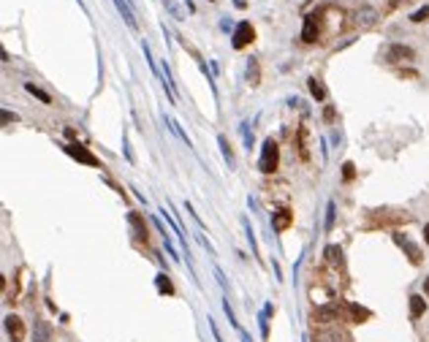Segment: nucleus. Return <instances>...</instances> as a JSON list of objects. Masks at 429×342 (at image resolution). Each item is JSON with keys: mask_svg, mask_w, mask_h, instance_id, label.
Returning <instances> with one entry per match:
<instances>
[{"mask_svg": "<svg viewBox=\"0 0 429 342\" xmlns=\"http://www.w3.org/2000/svg\"><path fill=\"white\" fill-rule=\"evenodd\" d=\"M280 166V150L274 139H264L261 144V157H258V171L261 174H274Z\"/></svg>", "mask_w": 429, "mask_h": 342, "instance_id": "1", "label": "nucleus"}, {"mask_svg": "<svg viewBox=\"0 0 429 342\" xmlns=\"http://www.w3.org/2000/svg\"><path fill=\"white\" fill-rule=\"evenodd\" d=\"M63 150H65V155H71L74 160L84 163V166H95V168H101V160H98V157L92 155V152L87 150V147H81L79 141H74V144H65Z\"/></svg>", "mask_w": 429, "mask_h": 342, "instance_id": "2", "label": "nucleus"}, {"mask_svg": "<svg viewBox=\"0 0 429 342\" xmlns=\"http://www.w3.org/2000/svg\"><path fill=\"white\" fill-rule=\"evenodd\" d=\"M416 52L405 43H389L386 46V63H413Z\"/></svg>", "mask_w": 429, "mask_h": 342, "instance_id": "3", "label": "nucleus"}, {"mask_svg": "<svg viewBox=\"0 0 429 342\" xmlns=\"http://www.w3.org/2000/svg\"><path fill=\"white\" fill-rule=\"evenodd\" d=\"M255 38V30L250 22H239V25H234V36H231V43L234 49H244L247 43H253Z\"/></svg>", "mask_w": 429, "mask_h": 342, "instance_id": "4", "label": "nucleus"}, {"mask_svg": "<svg viewBox=\"0 0 429 342\" xmlns=\"http://www.w3.org/2000/svg\"><path fill=\"white\" fill-rule=\"evenodd\" d=\"M394 242L399 244L402 250H405V255H407V258H410V264H416V266H418V264H421V261H424V253H421V247H418V244H413L410 239L405 236V233L394 231Z\"/></svg>", "mask_w": 429, "mask_h": 342, "instance_id": "5", "label": "nucleus"}, {"mask_svg": "<svg viewBox=\"0 0 429 342\" xmlns=\"http://www.w3.org/2000/svg\"><path fill=\"white\" fill-rule=\"evenodd\" d=\"M320 36V11L318 14H310L304 19V27H302V41L304 43H315Z\"/></svg>", "mask_w": 429, "mask_h": 342, "instance_id": "6", "label": "nucleus"}, {"mask_svg": "<svg viewBox=\"0 0 429 342\" xmlns=\"http://www.w3.org/2000/svg\"><path fill=\"white\" fill-rule=\"evenodd\" d=\"M5 334H8L11 342H25V323L16 315H8L5 318Z\"/></svg>", "mask_w": 429, "mask_h": 342, "instance_id": "7", "label": "nucleus"}, {"mask_svg": "<svg viewBox=\"0 0 429 342\" xmlns=\"http://www.w3.org/2000/svg\"><path fill=\"white\" fill-rule=\"evenodd\" d=\"M112 3L117 5L119 16L125 19V25H128L130 30H136V27H139V22H136V11H133V5H130V0H112Z\"/></svg>", "mask_w": 429, "mask_h": 342, "instance_id": "8", "label": "nucleus"}, {"mask_svg": "<svg viewBox=\"0 0 429 342\" xmlns=\"http://www.w3.org/2000/svg\"><path fill=\"white\" fill-rule=\"evenodd\" d=\"M375 22H378V11L369 8V5H361V8L356 11V25L358 27H372Z\"/></svg>", "mask_w": 429, "mask_h": 342, "instance_id": "9", "label": "nucleus"}, {"mask_svg": "<svg viewBox=\"0 0 429 342\" xmlns=\"http://www.w3.org/2000/svg\"><path fill=\"white\" fill-rule=\"evenodd\" d=\"M291 223H293V215L288 209H280V212H274V215H272V228H274L277 233H282L288 226H291Z\"/></svg>", "mask_w": 429, "mask_h": 342, "instance_id": "10", "label": "nucleus"}, {"mask_svg": "<svg viewBox=\"0 0 429 342\" xmlns=\"http://www.w3.org/2000/svg\"><path fill=\"white\" fill-rule=\"evenodd\" d=\"M307 139H310L307 128H299V130H296V152H299V160H304V163L310 160V147H307Z\"/></svg>", "mask_w": 429, "mask_h": 342, "instance_id": "11", "label": "nucleus"}, {"mask_svg": "<svg viewBox=\"0 0 429 342\" xmlns=\"http://www.w3.org/2000/svg\"><path fill=\"white\" fill-rule=\"evenodd\" d=\"M128 223H130V228H133V236L141 239V242H147V226H144L139 212H128Z\"/></svg>", "mask_w": 429, "mask_h": 342, "instance_id": "12", "label": "nucleus"}, {"mask_svg": "<svg viewBox=\"0 0 429 342\" xmlns=\"http://www.w3.org/2000/svg\"><path fill=\"white\" fill-rule=\"evenodd\" d=\"M52 340V329L46 320H36L33 323V342H49Z\"/></svg>", "mask_w": 429, "mask_h": 342, "instance_id": "13", "label": "nucleus"}, {"mask_svg": "<svg viewBox=\"0 0 429 342\" xmlns=\"http://www.w3.org/2000/svg\"><path fill=\"white\" fill-rule=\"evenodd\" d=\"M217 147H220V152H223V160L228 163V168H234L236 166V157H234V150H231V144H228V139L226 136H217Z\"/></svg>", "mask_w": 429, "mask_h": 342, "instance_id": "14", "label": "nucleus"}, {"mask_svg": "<svg viewBox=\"0 0 429 342\" xmlns=\"http://www.w3.org/2000/svg\"><path fill=\"white\" fill-rule=\"evenodd\" d=\"M424 312H427V302H424V296L413 293V296H410V320H418Z\"/></svg>", "mask_w": 429, "mask_h": 342, "instance_id": "15", "label": "nucleus"}, {"mask_svg": "<svg viewBox=\"0 0 429 342\" xmlns=\"http://www.w3.org/2000/svg\"><path fill=\"white\" fill-rule=\"evenodd\" d=\"M345 309H348V315H351L353 323H364V320L372 318V312H369V309H364V307H358V304H348Z\"/></svg>", "mask_w": 429, "mask_h": 342, "instance_id": "16", "label": "nucleus"}, {"mask_svg": "<svg viewBox=\"0 0 429 342\" xmlns=\"http://www.w3.org/2000/svg\"><path fill=\"white\" fill-rule=\"evenodd\" d=\"M155 288H157L160 293H166V296H174V293H177V291H174V282H171V277H168L166 271H160V274L155 277Z\"/></svg>", "mask_w": 429, "mask_h": 342, "instance_id": "17", "label": "nucleus"}, {"mask_svg": "<svg viewBox=\"0 0 429 342\" xmlns=\"http://www.w3.org/2000/svg\"><path fill=\"white\" fill-rule=\"evenodd\" d=\"M247 81H250V87H258V81H261V71H258V60L255 57L247 60Z\"/></svg>", "mask_w": 429, "mask_h": 342, "instance_id": "18", "label": "nucleus"}, {"mask_svg": "<svg viewBox=\"0 0 429 342\" xmlns=\"http://www.w3.org/2000/svg\"><path fill=\"white\" fill-rule=\"evenodd\" d=\"M307 84H310V92H312V98H315V101H326V95H329V92H326L323 81H320V79H315V76H312V79H310Z\"/></svg>", "mask_w": 429, "mask_h": 342, "instance_id": "19", "label": "nucleus"}, {"mask_svg": "<svg viewBox=\"0 0 429 342\" xmlns=\"http://www.w3.org/2000/svg\"><path fill=\"white\" fill-rule=\"evenodd\" d=\"M141 52H144V57H147V65H150V71L157 76V79H160V76H163V71L157 68L155 57H152V49H150V43H147V41H141Z\"/></svg>", "mask_w": 429, "mask_h": 342, "instance_id": "20", "label": "nucleus"}, {"mask_svg": "<svg viewBox=\"0 0 429 342\" xmlns=\"http://www.w3.org/2000/svg\"><path fill=\"white\" fill-rule=\"evenodd\" d=\"M25 92H30V95H33V98H38L41 103H52V95H49V92H43L41 87H36L33 81H27V84H25Z\"/></svg>", "mask_w": 429, "mask_h": 342, "instance_id": "21", "label": "nucleus"}, {"mask_svg": "<svg viewBox=\"0 0 429 342\" xmlns=\"http://www.w3.org/2000/svg\"><path fill=\"white\" fill-rule=\"evenodd\" d=\"M323 255H326V261H329V264H337V266L342 264V250L337 247V244H329V247L323 250Z\"/></svg>", "mask_w": 429, "mask_h": 342, "instance_id": "22", "label": "nucleus"}, {"mask_svg": "<svg viewBox=\"0 0 429 342\" xmlns=\"http://www.w3.org/2000/svg\"><path fill=\"white\" fill-rule=\"evenodd\" d=\"M244 233H247V242H250V247H253V255L258 258V242H255V233H253V226H250L247 220H244Z\"/></svg>", "mask_w": 429, "mask_h": 342, "instance_id": "23", "label": "nucleus"}, {"mask_svg": "<svg viewBox=\"0 0 429 342\" xmlns=\"http://www.w3.org/2000/svg\"><path fill=\"white\" fill-rule=\"evenodd\" d=\"M122 155H125V160L133 166L136 163V157H133V152H130V141H128V133H122Z\"/></svg>", "mask_w": 429, "mask_h": 342, "instance_id": "24", "label": "nucleus"}, {"mask_svg": "<svg viewBox=\"0 0 429 342\" xmlns=\"http://www.w3.org/2000/svg\"><path fill=\"white\" fill-rule=\"evenodd\" d=\"M334 212H337L334 201H329V206H326V231H331V228H334Z\"/></svg>", "mask_w": 429, "mask_h": 342, "instance_id": "25", "label": "nucleus"}, {"mask_svg": "<svg viewBox=\"0 0 429 342\" xmlns=\"http://www.w3.org/2000/svg\"><path fill=\"white\" fill-rule=\"evenodd\" d=\"M427 19H429V5H421L418 11L410 14V22H427Z\"/></svg>", "mask_w": 429, "mask_h": 342, "instance_id": "26", "label": "nucleus"}, {"mask_svg": "<svg viewBox=\"0 0 429 342\" xmlns=\"http://www.w3.org/2000/svg\"><path fill=\"white\" fill-rule=\"evenodd\" d=\"M242 141H244V147H253V130H250V122H242Z\"/></svg>", "mask_w": 429, "mask_h": 342, "instance_id": "27", "label": "nucleus"}, {"mask_svg": "<svg viewBox=\"0 0 429 342\" xmlns=\"http://www.w3.org/2000/svg\"><path fill=\"white\" fill-rule=\"evenodd\" d=\"M353 177H356V166H353L351 160H348V163H342V179H345V182H351Z\"/></svg>", "mask_w": 429, "mask_h": 342, "instance_id": "28", "label": "nucleus"}, {"mask_svg": "<svg viewBox=\"0 0 429 342\" xmlns=\"http://www.w3.org/2000/svg\"><path fill=\"white\" fill-rule=\"evenodd\" d=\"M163 247H166V253L171 255L174 261H179V255H177V250H174V244H171V239H168V233H163Z\"/></svg>", "mask_w": 429, "mask_h": 342, "instance_id": "29", "label": "nucleus"}, {"mask_svg": "<svg viewBox=\"0 0 429 342\" xmlns=\"http://www.w3.org/2000/svg\"><path fill=\"white\" fill-rule=\"evenodd\" d=\"M323 122H326V125L334 122V106H326V109H323Z\"/></svg>", "mask_w": 429, "mask_h": 342, "instance_id": "30", "label": "nucleus"}, {"mask_svg": "<svg viewBox=\"0 0 429 342\" xmlns=\"http://www.w3.org/2000/svg\"><path fill=\"white\" fill-rule=\"evenodd\" d=\"M206 323H209V329H212V334H215V340H217V342H223V337H220V331H217V326H215V320H212V318H209V320H206Z\"/></svg>", "mask_w": 429, "mask_h": 342, "instance_id": "31", "label": "nucleus"}, {"mask_svg": "<svg viewBox=\"0 0 429 342\" xmlns=\"http://www.w3.org/2000/svg\"><path fill=\"white\" fill-rule=\"evenodd\" d=\"M14 119H16V114H11V112H5V109H3V125L14 122Z\"/></svg>", "mask_w": 429, "mask_h": 342, "instance_id": "32", "label": "nucleus"}, {"mask_svg": "<svg viewBox=\"0 0 429 342\" xmlns=\"http://www.w3.org/2000/svg\"><path fill=\"white\" fill-rule=\"evenodd\" d=\"M65 136H68V139L74 141V139H76V130H74V128H65Z\"/></svg>", "mask_w": 429, "mask_h": 342, "instance_id": "33", "label": "nucleus"}, {"mask_svg": "<svg viewBox=\"0 0 429 342\" xmlns=\"http://www.w3.org/2000/svg\"><path fill=\"white\" fill-rule=\"evenodd\" d=\"M424 239H427V244H429V223L424 226Z\"/></svg>", "mask_w": 429, "mask_h": 342, "instance_id": "34", "label": "nucleus"}, {"mask_svg": "<svg viewBox=\"0 0 429 342\" xmlns=\"http://www.w3.org/2000/svg\"><path fill=\"white\" fill-rule=\"evenodd\" d=\"M234 5H236V8H244L247 3H244V0H234Z\"/></svg>", "mask_w": 429, "mask_h": 342, "instance_id": "35", "label": "nucleus"}, {"mask_svg": "<svg viewBox=\"0 0 429 342\" xmlns=\"http://www.w3.org/2000/svg\"><path fill=\"white\" fill-rule=\"evenodd\" d=\"M424 291H427V296H429V277L424 280Z\"/></svg>", "mask_w": 429, "mask_h": 342, "instance_id": "36", "label": "nucleus"}, {"mask_svg": "<svg viewBox=\"0 0 429 342\" xmlns=\"http://www.w3.org/2000/svg\"><path fill=\"white\" fill-rule=\"evenodd\" d=\"M209 3H215V0H209Z\"/></svg>", "mask_w": 429, "mask_h": 342, "instance_id": "37", "label": "nucleus"}]
</instances>
